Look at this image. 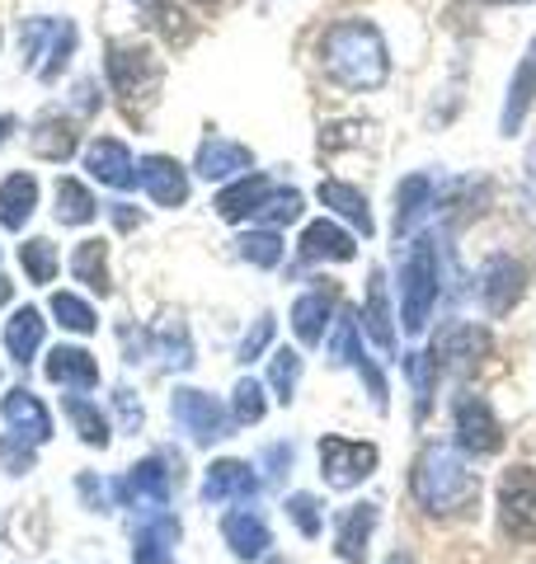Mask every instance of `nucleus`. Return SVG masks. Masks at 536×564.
<instances>
[{"instance_id": "1", "label": "nucleus", "mask_w": 536, "mask_h": 564, "mask_svg": "<svg viewBox=\"0 0 536 564\" xmlns=\"http://www.w3.org/2000/svg\"><path fill=\"white\" fill-rule=\"evenodd\" d=\"M320 66L344 90H377L390 76V52L372 20H339L320 39Z\"/></svg>"}, {"instance_id": "2", "label": "nucleus", "mask_w": 536, "mask_h": 564, "mask_svg": "<svg viewBox=\"0 0 536 564\" xmlns=\"http://www.w3.org/2000/svg\"><path fill=\"white\" fill-rule=\"evenodd\" d=\"M409 494L419 499L424 513L433 518H457V513H471L480 503V475L471 470V462L452 447H424L415 456V470H409Z\"/></svg>"}, {"instance_id": "3", "label": "nucleus", "mask_w": 536, "mask_h": 564, "mask_svg": "<svg viewBox=\"0 0 536 564\" xmlns=\"http://www.w3.org/2000/svg\"><path fill=\"white\" fill-rule=\"evenodd\" d=\"M104 70H109V85L128 113H147L160 99V85H165V66H160L156 52L137 39H114L109 57H104Z\"/></svg>"}, {"instance_id": "4", "label": "nucleus", "mask_w": 536, "mask_h": 564, "mask_svg": "<svg viewBox=\"0 0 536 564\" xmlns=\"http://www.w3.org/2000/svg\"><path fill=\"white\" fill-rule=\"evenodd\" d=\"M433 306H438V250H433V240H415V245H409L405 269H400V315H405V329L424 334Z\"/></svg>"}, {"instance_id": "5", "label": "nucleus", "mask_w": 536, "mask_h": 564, "mask_svg": "<svg viewBox=\"0 0 536 564\" xmlns=\"http://www.w3.org/2000/svg\"><path fill=\"white\" fill-rule=\"evenodd\" d=\"M452 419H457V443L467 456H494L504 447V423H499L494 404L475 391H461L452 404Z\"/></svg>"}, {"instance_id": "6", "label": "nucleus", "mask_w": 536, "mask_h": 564, "mask_svg": "<svg viewBox=\"0 0 536 564\" xmlns=\"http://www.w3.org/2000/svg\"><path fill=\"white\" fill-rule=\"evenodd\" d=\"M490 352V329L485 325H471V321H452L438 329L433 348H428V362L433 372H471V367Z\"/></svg>"}, {"instance_id": "7", "label": "nucleus", "mask_w": 536, "mask_h": 564, "mask_svg": "<svg viewBox=\"0 0 536 564\" xmlns=\"http://www.w3.org/2000/svg\"><path fill=\"white\" fill-rule=\"evenodd\" d=\"M382 452L372 443H353V437H320V475L330 489H353L377 470Z\"/></svg>"}, {"instance_id": "8", "label": "nucleus", "mask_w": 536, "mask_h": 564, "mask_svg": "<svg viewBox=\"0 0 536 564\" xmlns=\"http://www.w3.org/2000/svg\"><path fill=\"white\" fill-rule=\"evenodd\" d=\"M499 522L517 541H536V470L513 466L499 480Z\"/></svg>"}, {"instance_id": "9", "label": "nucleus", "mask_w": 536, "mask_h": 564, "mask_svg": "<svg viewBox=\"0 0 536 564\" xmlns=\"http://www.w3.org/2000/svg\"><path fill=\"white\" fill-rule=\"evenodd\" d=\"M170 414L199 447H212L217 437H226V423H231L226 410H222V400H212L207 391H193V386H184V391L170 395Z\"/></svg>"}, {"instance_id": "10", "label": "nucleus", "mask_w": 536, "mask_h": 564, "mask_svg": "<svg viewBox=\"0 0 536 564\" xmlns=\"http://www.w3.org/2000/svg\"><path fill=\"white\" fill-rule=\"evenodd\" d=\"M114 499L128 508H165L170 503V470L160 466V456L151 462H137L122 480L114 485Z\"/></svg>"}, {"instance_id": "11", "label": "nucleus", "mask_w": 536, "mask_h": 564, "mask_svg": "<svg viewBox=\"0 0 536 564\" xmlns=\"http://www.w3.org/2000/svg\"><path fill=\"white\" fill-rule=\"evenodd\" d=\"M523 288H527V273L523 263L508 259V254H494L480 273V296H485V311L490 315H508L517 302H523Z\"/></svg>"}, {"instance_id": "12", "label": "nucleus", "mask_w": 536, "mask_h": 564, "mask_svg": "<svg viewBox=\"0 0 536 564\" xmlns=\"http://www.w3.org/2000/svg\"><path fill=\"white\" fill-rule=\"evenodd\" d=\"M137 180L151 193V203H160V207H184L189 203V170L179 165L174 155H147V161L137 165Z\"/></svg>"}, {"instance_id": "13", "label": "nucleus", "mask_w": 536, "mask_h": 564, "mask_svg": "<svg viewBox=\"0 0 536 564\" xmlns=\"http://www.w3.org/2000/svg\"><path fill=\"white\" fill-rule=\"evenodd\" d=\"M0 414H6V423L14 429V437H24L29 447H39L52 437V414L43 410V400L29 391V386H14V391L0 400Z\"/></svg>"}, {"instance_id": "14", "label": "nucleus", "mask_w": 536, "mask_h": 564, "mask_svg": "<svg viewBox=\"0 0 536 564\" xmlns=\"http://www.w3.org/2000/svg\"><path fill=\"white\" fill-rule=\"evenodd\" d=\"M85 170L89 180L109 184V188H132L137 184V165H132V151L114 137H95L85 147Z\"/></svg>"}, {"instance_id": "15", "label": "nucleus", "mask_w": 536, "mask_h": 564, "mask_svg": "<svg viewBox=\"0 0 536 564\" xmlns=\"http://www.w3.org/2000/svg\"><path fill=\"white\" fill-rule=\"evenodd\" d=\"M193 170H199L207 184H222V180H240V174L255 170V155H249V147H240V141L207 137L199 147V161H193Z\"/></svg>"}, {"instance_id": "16", "label": "nucleus", "mask_w": 536, "mask_h": 564, "mask_svg": "<svg viewBox=\"0 0 536 564\" xmlns=\"http://www.w3.org/2000/svg\"><path fill=\"white\" fill-rule=\"evenodd\" d=\"M259 494V475L249 470L236 456L226 462H212L207 466V480H203V503H231V499H255Z\"/></svg>"}, {"instance_id": "17", "label": "nucleus", "mask_w": 536, "mask_h": 564, "mask_svg": "<svg viewBox=\"0 0 536 564\" xmlns=\"http://www.w3.org/2000/svg\"><path fill=\"white\" fill-rule=\"evenodd\" d=\"M43 372L52 386H66V391H95L99 386V362L89 358L85 348H52L47 352V362H43Z\"/></svg>"}, {"instance_id": "18", "label": "nucleus", "mask_w": 536, "mask_h": 564, "mask_svg": "<svg viewBox=\"0 0 536 564\" xmlns=\"http://www.w3.org/2000/svg\"><path fill=\"white\" fill-rule=\"evenodd\" d=\"M274 193V184H268V174H259V170H249V174H240L236 184H226L222 193H217V217L222 221H245V217H255V212L264 207V198Z\"/></svg>"}, {"instance_id": "19", "label": "nucleus", "mask_w": 536, "mask_h": 564, "mask_svg": "<svg viewBox=\"0 0 536 564\" xmlns=\"http://www.w3.org/2000/svg\"><path fill=\"white\" fill-rule=\"evenodd\" d=\"M297 250H301V259H307V263H320V259L349 263L357 254V240L344 231V226H334V221H311L307 231H301Z\"/></svg>"}, {"instance_id": "20", "label": "nucleus", "mask_w": 536, "mask_h": 564, "mask_svg": "<svg viewBox=\"0 0 536 564\" xmlns=\"http://www.w3.org/2000/svg\"><path fill=\"white\" fill-rule=\"evenodd\" d=\"M372 527H377V503H353L349 513L339 518V532H334L339 560H344V564H363V560H367Z\"/></svg>"}, {"instance_id": "21", "label": "nucleus", "mask_w": 536, "mask_h": 564, "mask_svg": "<svg viewBox=\"0 0 536 564\" xmlns=\"http://www.w3.org/2000/svg\"><path fill=\"white\" fill-rule=\"evenodd\" d=\"M222 536H226V545H231V555H236V560H259L268 545H274L268 522L259 513H249V508H240V513H231L222 522Z\"/></svg>"}, {"instance_id": "22", "label": "nucleus", "mask_w": 536, "mask_h": 564, "mask_svg": "<svg viewBox=\"0 0 536 564\" xmlns=\"http://www.w3.org/2000/svg\"><path fill=\"white\" fill-rule=\"evenodd\" d=\"M29 147H33V155H43V161H71L76 147H81V132H76V122H71V118L47 113V118L33 122Z\"/></svg>"}, {"instance_id": "23", "label": "nucleus", "mask_w": 536, "mask_h": 564, "mask_svg": "<svg viewBox=\"0 0 536 564\" xmlns=\"http://www.w3.org/2000/svg\"><path fill=\"white\" fill-rule=\"evenodd\" d=\"M174 545H179V522L170 513H160L137 532L132 564H174Z\"/></svg>"}, {"instance_id": "24", "label": "nucleus", "mask_w": 536, "mask_h": 564, "mask_svg": "<svg viewBox=\"0 0 536 564\" xmlns=\"http://www.w3.org/2000/svg\"><path fill=\"white\" fill-rule=\"evenodd\" d=\"M33 207H39V180H33V174H10V180L0 184V226H6V231H24Z\"/></svg>"}, {"instance_id": "25", "label": "nucleus", "mask_w": 536, "mask_h": 564, "mask_svg": "<svg viewBox=\"0 0 536 564\" xmlns=\"http://www.w3.org/2000/svg\"><path fill=\"white\" fill-rule=\"evenodd\" d=\"M43 325H47V321H43L39 306H20V311H14L10 321H6V352H10V358L20 362V367H29L33 352L43 348Z\"/></svg>"}, {"instance_id": "26", "label": "nucleus", "mask_w": 536, "mask_h": 564, "mask_svg": "<svg viewBox=\"0 0 536 564\" xmlns=\"http://www.w3.org/2000/svg\"><path fill=\"white\" fill-rule=\"evenodd\" d=\"M330 311H334V288H315L307 296H297L292 306V329L301 344H320L325 339V325H330Z\"/></svg>"}, {"instance_id": "27", "label": "nucleus", "mask_w": 536, "mask_h": 564, "mask_svg": "<svg viewBox=\"0 0 536 564\" xmlns=\"http://www.w3.org/2000/svg\"><path fill=\"white\" fill-rule=\"evenodd\" d=\"M315 198L325 203V207H334V212H339V217H344V221H353V226H357V231H363V236H372V231H377V226H372V207H367V198H363V193H357L353 184H344V180H320Z\"/></svg>"}, {"instance_id": "28", "label": "nucleus", "mask_w": 536, "mask_h": 564, "mask_svg": "<svg viewBox=\"0 0 536 564\" xmlns=\"http://www.w3.org/2000/svg\"><path fill=\"white\" fill-rule=\"evenodd\" d=\"M532 95H536V43L527 47L523 66H517V76H513V85H508V99H504V118H499V128H504L508 137L523 128V118H527V109H532Z\"/></svg>"}, {"instance_id": "29", "label": "nucleus", "mask_w": 536, "mask_h": 564, "mask_svg": "<svg viewBox=\"0 0 536 564\" xmlns=\"http://www.w3.org/2000/svg\"><path fill=\"white\" fill-rule=\"evenodd\" d=\"M363 321H367L372 344H377L386 358H396V329H390V302H386V273H382V269H372V288H367V311H363Z\"/></svg>"}, {"instance_id": "30", "label": "nucleus", "mask_w": 536, "mask_h": 564, "mask_svg": "<svg viewBox=\"0 0 536 564\" xmlns=\"http://www.w3.org/2000/svg\"><path fill=\"white\" fill-rule=\"evenodd\" d=\"M71 273H76V282H85L89 292L109 296V245L104 240H81L76 254H71Z\"/></svg>"}, {"instance_id": "31", "label": "nucleus", "mask_w": 536, "mask_h": 564, "mask_svg": "<svg viewBox=\"0 0 536 564\" xmlns=\"http://www.w3.org/2000/svg\"><path fill=\"white\" fill-rule=\"evenodd\" d=\"M428 198H433V180L428 174H409L396 188V236H409L415 221L428 212Z\"/></svg>"}, {"instance_id": "32", "label": "nucleus", "mask_w": 536, "mask_h": 564, "mask_svg": "<svg viewBox=\"0 0 536 564\" xmlns=\"http://www.w3.org/2000/svg\"><path fill=\"white\" fill-rule=\"evenodd\" d=\"M62 410L71 419V429L81 433V443L85 447H109V419L99 414V404H89L85 395H62Z\"/></svg>"}, {"instance_id": "33", "label": "nucleus", "mask_w": 536, "mask_h": 564, "mask_svg": "<svg viewBox=\"0 0 536 564\" xmlns=\"http://www.w3.org/2000/svg\"><path fill=\"white\" fill-rule=\"evenodd\" d=\"M95 212L99 207L81 180H57V221L62 226H85V221H95Z\"/></svg>"}, {"instance_id": "34", "label": "nucleus", "mask_w": 536, "mask_h": 564, "mask_svg": "<svg viewBox=\"0 0 536 564\" xmlns=\"http://www.w3.org/2000/svg\"><path fill=\"white\" fill-rule=\"evenodd\" d=\"M52 315H57V325L71 329V334H95L99 321H95V311H89V302H81L76 292H52Z\"/></svg>"}, {"instance_id": "35", "label": "nucleus", "mask_w": 536, "mask_h": 564, "mask_svg": "<svg viewBox=\"0 0 536 564\" xmlns=\"http://www.w3.org/2000/svg\"><path fill=\"white\" fill-rule=\"evenodd\" d=\"M151 344L160 348V358H165V367H193V344H189V329L179 325V321H165L156 334H151Z\"/></svg>"}, {"instance_id": "36", "label": "nucleus", "mask_w": 536, "mask_h": 564, "mask_svg": "<svg viewBox=\"0 0 536 564\" xmlns=\"http://www.w3.org/2000/svg\"><path fill=\"white\" fill-rule=\"evenodd\" d=\"M20 263H24L29 282H39V288H47V282L57 278V250H52V240H43V236L20 245Z\"/></svg>"}, {"instance_id": "37", "label": "nucleus", "mask_w": 536, "mask_h": 564, "mask_svg": "<svg viewBox=\"0 0 536 564\" xmlns=\"http://www.w3.org/2000/svg\"><path fill=\"white\" fill-rule=\"evenodd\" d=\"M297 381H301V352L297 348H278L274 358H268V386H274V395L288 404L292 391H297Z\"/></svg>"}, {"instance_id": "38", "label": "nucleus", "mask_w": 536, "mask_h": 564, "mask_svg": "<svg viewBox=\"0 0 536 564\" xmlns=\"http://www.w3.org/2000/svg\"><path fill=\"white\" fill-rule=\"evenodd\" d=\"M301 212H307V203H301V193L297 188H274L264 198V207L255 212V217L268 226V231H274V226H288V221H297Z\"/></svg>"}, {"instance_id": "39", "label": "nucleus", "mask_w": 536, "mask_h": 564, "mask_svg": "<svg viewBox=\"0 0 536 564\" xmlns=\"http://www.w3.org/2000/svg\"><path fill=\"white\" fill-rule=\"evenodd\" d=\"M240 254L255 263V269H278V259H282V236L278 231H245L240 236Z\"/></svg>"}, {"instance_id": "40", "label": "nucleus", "mask_w": 536, "mask_h": 564, "mask_svg": "<svg viewBox=\"0 0 536 564\" xmlns=\"http://www.w3.org/2000/svg\"><path fill=\"white\" fill-rule=\"evenodd\" d=\"M268 410V400H264V386L259 381H236V391H231V414H236V423H259Z\"/></svg>"}, {"instance_id": "41", "label": "nucleus", "mask_w": 536, "mask_h": 564, "mask_svg": "<svg viewBox=\"0 0 536 564\" xmlns=\"http://www.w3.org/2000/svg\"><path fill=\"white\" fill-rule=\"evenodd\" d=\"M71 57H76V24L62 20L57 39H52V47H47V62L39 66V76H43V80H57V76H62V66H66Z\"/></svg>"}, {"instance_id": "42", "label": "nucleus", "mask_w": 536, "mask_h": 564, "mask_svg": "<svg viewBox=\"0 0 536 564\" xmlns=\"http://www.w3.org/2000/svg\"><path fill=\"white\" fill-rule=\"evenodd\" d=\"M330 358L334 362H357L363 348H357V315L353 311H339V325L330 334Z\"/></svg>"}, {"instance_id": "43", "label": "nucleus", "mask_w": 536, "mask_h": 564, "mask_svg": "<svg viewBox=\"0 0 536 564\" xmlns=\"http://www.w3.org/2000/svg\"><path fill=\"white\" fill-rule=\"evenodd\" d=\"M57 29H62V20H29V24H24L20 47H24V62H29V66H39L43 47H52V39H57Z\"/></svg>"}, {"instance_id": "44", "label": "nucleus", "mask_w": 536, "mask_h": 564, "mask_svg": "<svg viewBox=\"0 0 536 564\" xmlns=\"http://www.w3.org/2000/svg\"><path fill=\"white\" fill-rule=\"evenodd\" d=\"M288 518L297 522V532L301 536H320V503H315V494H292L288 499Z\"/></svg>"}, {"instance_id": "45", "label": "nucleus", "mask_w": 536, "mask_h": 564, "mask_svg": "<svg viewBox=\"0 0 536 564\" xmlns=\"http://www.w3.org/2000/svg\"><path fill=\"white\" fill-rule=\"evenodd\" d=\"M274 329H278V321L264 311L259 321H255V329H249L245 339H240V362H255V358H264V348L274 344Z\"/></svg>"}, {"instance_id": "46", "label": "nucleus", "mask_w": 536, "mask_h": 564, "mask_svg": "<svg viewBox=\"0 0 536 564\" xmlns=\"http://www.w3.org/2000/svg\"><path fill=\"white\" fill-rule=\"evenodd\" d=\"M0 466H6L10 475L33 470V447L24 443V437H0Z\"/></svg>"}, {"instance_id": "47", "label": "nucleus", "mask_w": 536, "mask_h": 564, "mask_svg": "<svg viewBox=\"0 0 536 564\" xmlns=\"http://www.w3.org/2000/svg\"><path fill=\"white\" fill-rule=\"evenodd\" d=\"M114 404H118V414H122V429L137 433V429H141V419H147V414H141V404L132 400L128 386H118V391H114Z\"/></svg>"}, {"instance_id": "48", "label": "nucleus", "mask_w": 536, "mask_h": 564, "mask_svg": "<svg viewBox=\"0 0 536 564\" xmlns=\"http://www.w3.org/2000/svg\"><path fill=\"white\" fill-rule=\"evenodd\" d=\"M95 90H99L95 80H81V85H76V104H81L85 113H95V109H99V95H95Z\"/></svg>"}, {"instance_id": "49", "label": "nucleus", "mask_w": 536, "mask_h": 564, "mask_svg": "<svg viewBox=\"0 0 536 564\" xmlns=\"http://www.w3.org/2000/svg\"><path fill=\"white\" fill-rule=\"evenodd\" d=\"M10 132H14V118H10V113H0V141H6Z\"/></svg>"}, {"instance_id": "50", "label": "nucleus", "mask_w": 536, "mask_h": 564, "mask_svg": "<svg viewBox=\"0 0 536 564\" xmlns=\"http://www.w3.org/2000/svg\"><path fill=\"white\" fill-rule=\"evenodd\" d=\"M386 564H415V560H409V555H405V551H396V555H390V560H386Z\"/></svg>"}, {"instance_id": "51", "label": "nucleus", "mask_w": 536, "mask_h": 564, "mask_svg": "<svg viewBox=\"0 0 536 564\" xmlns=\"http://www.w3.org/2000/svg\"><path fill=\"white\" fill-rule=\"evenodd\" d=\"M6 296H10V282H6V278H0V302H6Z\"/></svg>"}, {"instance_id": "52", "label": "nucleus", "mask_w": 536, "mask_h": 564, "mask_svg": "<svg viewBox=\"0 0 536 564\" xmlns=\"http://www.w3.org/2000/svg\"><path fill=\"white\" fill-rule=\"evenodd\" d=\"M494 6H527V0H494Z\"/></svg>"}]
</instances>
